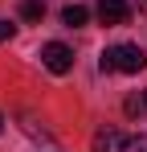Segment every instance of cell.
I'll return each instance as SVG.
<instances>
[{"label": "cell", "instance_id": "1", "mask_svg": "<svg viewBox=\"0 0 147 152\" xmlns=\"http://www.w3.org/2000/svg\"><path fill=\"white\" fill-rule=\"evenodd\" d=\"M98 66H102V74H139L147 66V53L139 50V45H131V41H122V45L102 50Z\"/></svg>", "mask_w": 147, "mask_h": 152}, {"label": "cell", "instance_id": "2", "mask_svg": "<svg viewBox=\"0 0 147 152\" xmlns=\"http://www.w3.org/2000/svg\"><path fill=\"white\" fill-rule=\"evenodd\" d=\"M41 62H45L49 74H70L74 70V50L61 45V41H49V45H41Z\"/></svg>", "mask_w": 147, "mask_h": 152}, {"label": "cell", "instance_id": "3", "mask_svg": "<svg viewBox=\"0 0 147 152\" xmlns=\"http://www.w3.org/2000/svg\"><path fill=\"white\" fill-rule=\"evenodd\" d=\"M131 17V4L127 0H98V21L102 25H122Z\"/></svg>", "mask_w": 147, "mask_h": 152}, {"label": "cell", "instance_id": "4", "mask_svg": "<svg viewBox=\"0 0 147 152\" xmlns=\"http://www.w3.org/2000/svg\"><path fill=\"white\" fill-rule=\"evenodd\" d=\"M94 152H122V132H115V127L94 132Z\"/></svg>", "mask_w": 147, "mask_h": 152}, {"label": "cell", "instance_id": "5", "mask_svg": "<svg viewBox=\"0 0 147 152\" xmlns=\"http://www.w3.org/2000/svg\"><path fill=\"white\" fill-rule=\"evenodd\" d=\"M61 21H66L70 29H78V25L90 21V8H86V4H66V8H61Z\"/></svg>", "mask_w": 147, "mask_h": 152}, {"label": "cell", "instance_id": "6", "mask_svg": "<svg viewBox=\"0 0 147 152\" xmlns=\"http://www.w3.org/2000/svg\"><path fill=\"white\" fill-rule=\"evenodd\" d=\"M21 17H24V21H41V17H45V4H41V0H24Z\"/></svg>", "mask_w": 147, "mask_h": 152}, {"label": "cell", "instance_id": "7", "mask_svg": "<svg viewBox=\"0 0 147 152\" xmlns=\"http://www.w3.org/2000/svg\"><path fill=\"white\" fill-rule=\"evenodd\" d=\"M122 152H147V136H122Z\"/></svg>", "mask_w": 147, "mask_h": 152}, {"label": "cell", "instance_id": "8", "mask_svg": "<svg viewBox=\"0 0 147 152\" xmlns=\"http://www.w3.org/2000/svg\"><path fill=\"white\" fill-rule=\"evenodd\" d=\"M143 111H147L143 99H127V115H143Z\"/></svg>", "mask_w": 147, "mask_h": 152}, {"label": "cell", "instance_id": "9", "mask_svg": "<svg viewBox=\"0 0 147 152\" xmlns=\"http://www.w3.org/2000/svg\"><path fill=\"white\" fill-rule=\"evenodd\" d=\"M0 132H4V115H0Z\"/></svg>", "mask_w": 147, "mask_h": 152}, {"label": "cell", "instance_id": "10", "mask_svg": "<svg viewBox=\"0 0 147 152\" xmlns=\"http://www.w3.org/2000/svg\"><path fill=\"white\" fill-rule=\"evenodd\" d=\"M139 8H147V0H139Z\"/></svg>", "mask_w": 147, "mask_h": 152}]
</instances>
